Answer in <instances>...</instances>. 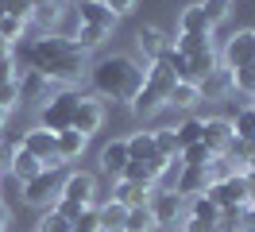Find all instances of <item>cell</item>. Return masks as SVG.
Wrapping results in <instances>:
<instances>
[{
  "mask_svg": "<svg viewBox=\"0 0 255 232\" xmlns=\"http://www.w3.org/2000/svg\"><path fill=\"white\" fill-rule=\"evenodd\" d=\"M221 66V54H217V46L213 50H201V54H193V58H186V77L182 81H190V85H201L213 70Z\"/></svg>",
  "mask_w": 255,
  "mask_h": 232,
  "instance_id": "cell-17",
  "label": "cell"
},
{
  "mask_svg": "<svg viewBox=\"0 0 255 232\" xmlns=\"http://www.w3.org/2000/svg\"><path fill=\"white\" fill-rule=\"evenodd\" d=\"M186 167H209V159H213V151H209L205 143H190V147H182V155H178Z\"/></svg>",
  "mask_w": 255,
  "mask_h": 232,
  "instance_id": "cell-35",
  "label": "cell"
},
{
  "mask_svg": "<svg viewBox=\"0 0 255 232\" xmlns=\"http://www.w3.org/2000/svg\"><path fill=\"white\" fill-rule=\"evenodd\" d=\"M217 213H221V209H217V205H213L205 194L186 198V217H197V221H209V225H213V221H217Z\"/></svg>",
  "mask_w": 255,
  "mask_h": 232,
  "instance_id": "cell-29",
  "label": "cell"
},
{
  "mask_svg": "<svg viewBox=\"0 0 255 232\" xmlns=\"http://www.w3.org/2000/svg\"><path fill=\"white\" fill-rule=\"evenodd\" d=\"M112 201H120L124 209H135V205H147L151 201V186H135V182H120L112 186Z\"/></svg>",
  "mask_w": 255,
  "mask_h": 232,
  "instance_id": "cell-20",
  "label": "cell"
},
{
  "mask_svg": "<svg viewBox=\"0 0 255 232\" xmlns=\"http://www.w3.org/2000/svg\"><path fill=\"white\" fill-rule=\"evenodd\" d=\"M70 232H101V221H97V205L81 209V217L70 225Z\"/></svg>",
  "mask_w": 255,
  "mask_h": 232,
  "instance_id": "cell-37",
  "label": "cell"
},
{
  "mask_svg": "<svg viewBox=\"0 0 255 232\" xmlns=\"http://www.w3.org/2000/svg\"><path fill=\"white\" fill-rule=\"evenodd\" d=\"M0 15H4V0H0Z\"/></svg>",
  "mask_w": 255,
  "mask_h": 232,
  "instance_id": "cell-47",
  "label": "cell"
},
{
  "mask_svg": "<svg viewBox=\"0 0 255 232\" xmlns=\"http://www.w3.org/2000/svg\"><path fill=\"white\" fill-rule=\"evenodd\" d=\"M101 4H105L116 19H120V15H128V12H135V0H101Z\"/></svg>",
  "mask_w": 255,
  "mask_h": 232,
  "instance_id": "cell-41",
  "label": "cell"
},
{
  "mask_svg": "<svg viewBox=\"0 0 255 232\" xmlns=\"http://www.w3.org/2000/svg\"><path fill=\"white\" fill-rule=\"evenodd\" d=\"M232 136H236L240 143H255V105H252V101L236 112V120H232Z\"/></svg>",
  "mask_w": 255,
  "mask_h": 232,
  "instance_id": "cell-27",
  "label": "cell"
},
{
  "mask_svg": "<svg viewBox=\"0 0 255 232\" xmlns=\"http://www.w3.org/2000/svg\"><path fill=\"white\" fill-rule=\"evenodd\" d=\"M0 105L8 108V112L16 105H23V97H19V77L16 81H0Z\"/></svg>",
  "mask_w": 255,
  "mask_h": 232,
  "instance_id": "cell-38",
  "label": "cell"
},
{
  "mask_svg": "<svg viewBox=\"0 0 255 232\" xmlns=\"http://www.w3.org/2000/svg\"><path fill=\"white\" fill-rule=\"evenodd\" d=\"M8 221H12V209H8L4 201H0V225H8Z\"/></svg>",
  "mask_w": 255,
  "mask_h": 232,
  "instance_id": "cell-44",
  "label": "cell"
},
{
  "mask_svg": "<svg viewBox=\"0 0 255 232\" xmlns=\"http://www.w3.org/2000/svg\"><path fill=\"white\" fill-rule=\"evenodd\" d=\"M19 147H23L27 155H35L39 163H47V159L58 155V139H54V132H47V128H39V124H35L31 132H23Z\"/></svg>",
  "mask_w": 255,
  "mask_h": 232,
  "instance_id": "cell-14",
  "label": "cell"
},
{
  "mask_svg": "<svg viewBox=\"0 0 255 232\" xmlns=\"http://www.w3.org/2000/svg\"><path fill=\"white\" fill-rule=\"evenodd\" d=\"M252 58H255L252 31H236V35H232V39L221 46V66H224V70H244Z\"/></svg>",
  "mask_w": 255,
  "mask_h": 232,
  "instance_id": "cell-13",
  "label": "cell"
},
{
  "mask_svg": "<svg viewBox=\"0 0 255 232\" xmlns=\"http://www.w3.org/2000/svg\"><path fill=\"white\" fill-rule=\"evenodd\" d=\"M197 89H201V101H224V97L232 93V70L217 66V70H213V74H209Z\"/></svg>",
  "mask_w": 255,
  "mask_h": 232,
  "instance_id": "cell-18",
  "label": "cell"
},
{
  "mask_svg": "<svg viewBox=\"0 0 255 232\" xmlns=\"http://www.w3.org/2000/svg\"><path fill=\"white\" fill-rule=\"evenodd\" d=\"M178 85L174 70L166 66V62H151L143 74V89L135 93V101H131V112L135 116H155V112H162L166 108V97H170V89Z\"/></svg>",
  "mask_w": 255,
  "mask_h": 232,
  "instance_id": "cell-3",
  "label": "cell"
},
{
  "mask_svg": "<svg viewBox=\"0 0 255 232\" xmlns=\"http://www.w3.org/2000/svg\"><path fill=\"white\" fill-rule=\"evenodd\" d=\"M209 170L205 167H186V163H182V178H178V194H182V198H197V194H205L209 190Z\"/></svg>",
  "mask_w": 255,
  "mask_h": 232,
  "instance_id": "cell-19",
  "label": "cell"
},
{
  "mask_svg": "<svg viewBox=\"0 0 255 232\" xmlns=\"http://www.w3.org/2000/svg\"><path fill=\"white\" fill-rule=\"evenodd\" d=\"M182 58H193V54H201V50H213V35H186V31H178V39H170Z\"/></svg>",
  "mask_w": 255,
  "mask_h": 232,
  "instance_id": "cell-25",
  "label": "cell"
},
{
  "mask_svg": "<svg viewBox=\"0 0 255 232\" xmlns=\"http://www.w3.org/2000/svg\"><path fill=\"white\" fill-rule=\"evenodd\" d=\"M124 143H128V155H131V163H147V167L155 170V174H162V170H166V163H170V159H162V155L155 151V132H151V128H139V132H131Z\"/></svg>",
  "mask_w": 255,
  "mask_h": 232,
  "instance_id": "cell-6",
  "label": "cell"
},
{
  "mask_svg": "<svg viewBox=\"0 0 255 232\" xmlns=\"http://www.w3.org/2000/svg\"><path fill=\"white\" fill-rule=\"evenodd\" d=\"M151 132H155V151L162 159H178L182 155V147H178V139H174V128H151Z\"/></svg>",
  "mask_w": 255,
  "mask_h": 232,
  "instance_id": "cell-33",
  "label": "cell"
},
{
  "mask_svg": "<svg viewBox=\"0 0 255 232\" xmlns=\"http://www.w3.org/2000/svg\"><path fill=\"white\" fill-rule=\"evenodd\" d=\"M58 198L78 201V205H97V178L89 174V170H70V174L62 178Z\"/></svg>",
  "mask_w": 255,
  "mask_h": 232,
  "instance_id": "cell-10",
  "label": "cell"
},
{
  "mask_svg": "<svg viewBox=\"0 0 255 232\" xmlns=\"http://www.w3.org/2000/svg\"><path fill=\"white\" fill-rule=\"evenodd\" d=\"M128 163H131V155H128V143H124V139H112V143H105V147H101V170L109 174L112 182L124 174Z\"/></svg>",
  "mask_w": 255,
  "mask_h": 232,
  "instance_id": "cell-16",
  "label": "cell"
},
{
  "mask_svg": "<svg viewBox=\"0 0 255 232\" xmlns=\"http://www.w3.org/2000/svg\"><path fill=\"white\" fill-rule=\"evenodd\" d=\"M19 74H23V70H19V58H16V46L0 43V81H16Z\"/></svg>",
  "mask_w": 255,
  "mask_h": 232,
  "instance_id": "cell-34",
  "label": "cell"
},
{
  "mask_svg": "<svg viewBox=\"0 0 255 232\" xmlns=\"http://www.w3.org/2000/svg\"><path fill=\"white\" fill-rule=\"evenodd\" d=\"M197 105H201V89L190 85V81H178L166 97V108H174V112H193Z\"/></svg>",
  "mask_w": 255,
  "mask_h": 232,
  "instance_id": "cell-22",
  "label": "cell"
},
{
  "mask_svg": "<svg viewBox=\"0 0 255 232\" xmlns=\"http://www.w3.org/2000/svg\"><path fill=\"white\" fill-rule=\"evenodd\" d=\"M23 35H27V23H23V19H16V15H0V43L19 46Z\"/></svg>",
  "mask_w": 255,
  "mask_h": 232,
  "instance_id": "cell-30",
  "label": "cell"
},
{
  "mask_svg": "<svg viewBox=\"0 0 255 232\" xmlns=\"http://www.w3.org/2000/svg\"><path fill=\"white\" fill-rule=\"evenodd\" d=\"M178 147H190V143H201V116H186V120L174 128Z\"/></svg>",
  "mask_w": 255,
  "mask_h": 232,
  "instance_id": "cell-32",
  "label": "cell"
},
{
  "mask_svg": "<svg viewBox=\"0 0 255 232\" xmlns=\"http://www.w3.org/2000/svg\"><path fill=\"white\" fill-rule=\"evenodd\" d=\"M143 74L147 66L131 58V54H105L89 66V85L97 97H109V101H135V93L143 89Z\"/></svg>",
  "mask_w": 255,
  "mask_h": 232,
  "instance_id": "cell-2",
  "label": "cell"
},
{
  "mask_svg": "<svg viewBox=\"0 0 255 232\" xmlns=\"http://www.w3.org/2000/svg\"><path fill=\"white\" fill-rule=\"evenodd\" d=\"M197 4H201V15H205L209 27L224 23V19H228V12H232V0H197Z\"/></svg>",
  "mask_w": 255,
  "mask_h": 232,
  "instance_id": "cell-31",
  "label": "cell"
},
{
  "mask_svg": "<svg viewBox=\"0 0 255 232\" xmlns=\"http://www.w3.org/2000/svg\"><path fill=\"white\" fill-rule=\"evenodd\" d=\"M124 232H155V217L147 205H135V209H128L124 217Z\"/></svg>",
  "mask_w": 255,
  "mask_h": 232,
  "instance_id": "cell-28",
  "label": "cell"
},
{
  "mask_svg": "<svg viewBox=\"0 0 255 232\" xmlns=\"http://www.w3.org/2000/svg\"><path fill=\"white\" fill-rule=\"evenodd\" d=\"M0 232H4V225H0Z\"/></svg>",
  "mask_w": 255,
  "mask_h": 232,
  "instance_id": "cell-50",
  "label": "cell"
},
{
  "mask_svg": "<svg viewBox=\"0 0 255 232\" xmlns=\"http://www.w3.org/2000/svg\"><path fill=\"white\" fill-rule=\"evenodd\" d=\"M124 217L128 209L120 201H105V205H97V221H101V232H124Z\"/></svg>",
  "mask_w": 255,
  "mask_h": 232,
  "instance_id": "cell-24",
  "label": "cell"
},
{
  "mask_svg": "<svg viewBox=\"0 0 255 232\" xmlns=\"http://www.w3.org/2000/svg\"><path fill=\"white\" fill-rule=\"evenodd\" d=\"M205 198L217 205V209H232V205H252V190L244 178H224V182H213L205 190Z\"/></svg>",
  "mask_w": 255,
  "mask_h": 232,
  "instance_id": "cell-8",
  "label": "cell"
},
{
  "mask_svg": "<svg viewBox=\"0 0 255 232\" xmlns=\"http://www.w3.org/2000/svg\"><path fill=\"white\" fill-rule=\"evenodd\" d=\"M135 50H139L143 62L151 66V62H159L162 54L170 50V39H166L159 27H139V31H135Z\"/></svg>",
  "mask_w": 255,
  "mask_h": 232,
  "instance_id": "cell-15",
  "label": "cell"
},
{
  "mask_svg": "<svg viewBox=\"0 0 255 232\" xmlns=\"http://www.w3.org/2000/svg\"><path fill=\"white\" fill-rule=\"evenodd\" d=\"M4 15H16V19H23V23H31L35 8L27 4V0H4Z\"/></svg>",
  "mask_w": 255,
  "mask_h": 232,
  "instance_id": "cell-39",
  "label": "cell"
},
{
  "mask_svg": "<svg viewBox=\"0 0 255 232\" xmlns=\"http://www.w3.org/2000/svg\"><path fill=\"white\" fill-rule=\"evenodd\" d=\"M4 124H8V108L0 105V132H4Z\"/></svg>",
  "mask_w": 255,
  "mask_h": 232,
  "instance_id": "cell-46",
  "label": "cell"
},
{
  "mask_svg": "<svg viewBox=\"0 0 255 232\" xmlns=\"http://www.w3.org/2000/svg\"><path fill=\"white\" fill-rule=\"evenodd\" d=\"M182 232H217V229H213L209 221H197V217H186V221H182Z\"/></svg>",
  "mask_w": 255,
  "mask_h": 232,
  "instance_id": "cell-42",
  "label": "cell"
},
{
  "mask_svg": "<svg viewBox=\"0 0 255 232\" xmlns=\"http://www.w3.org/2000/svg\"><path fill=\"white\" fill-rule=\"evenodd\" d=\"M147 209L155 217V229H170L178 221H186V198L178 194V190H151V201H147Z\"/></svg>",
  "mask_w": 255,
  "mask_h": 232,
  "instance_id": "cell-5",
  "label": "cell"
},
{
  "mask_svg": "<svg viewBox=\"0 0 255 232\" xmlns=\"http://www.w3.org/2000/svg\"><path fill=\"white\" fill-rule=\"evenodd\" d=\"M8 170H12V178L23 186V182H31L35 174L43 170V163H39L35 155H27L23 147H16V151H12V159H8Z\"/></svg>",
  "mask_w": 255,
  "mask_h": 232,
  "instance_id": "cell-21",
  "label": "cell"
},
{
  "mask_svg": "<svg viewBox=\"0 0 255 232\" xmlns=\"http://www.w3.org/2000/svg\"><path fill=\"white\" fill-rule=\"evenodd\" d=\"M50 209H54V213H58V217H66V221L74 225V221H78V217H81V209H89V205H78V201H66V198H58V201H54V205H50Z\"/></svg>",
  "mask_w": 255,
  "mask_h": 232,
  "instance_id": "cell-40",
  "label": "cell"
},
{
  "mask_svg": "<svg viewBox=\"0 0 255 232\" xmlns=\"http://www.w3.org/2000/svg\"><path fill=\"white\" fill-rule=\"evenodd\" d=\"M27 4H31L35 12H39V8H47V4H54V0H27Z\"/></svg>",
  "mask_w": 255,
  "mask_h": 232,
  "instance_id": "cell-45",
  "label": "cell"
},
{
  "mask_svg": "<svg viewBox=\"0 0 255 232\" xmlns=\"http://www.w3.org/2000/svg\"><path fill=\"white\" fill-rule=\"evenodd\" d=\"M39 232H70V221L58 217L54 209H43V217H39Z\"/></svg>",
  "mask_w": 255,
  "mask_h": 232,
  "instance_id": "cell-36",
  "label": "cell"
},
{
  "mask_svg": "<svg viewBox=\"0 0 255 232\" xmlns=\"http://www.w3.org/2000/svg\"><path fill=\"white\" fill-rule=\"evenodd\" d=\"M105 101L101 97H78V108H74V132H81V136L89 139L93 132H101L105 128Z\"/></svg>",
  "mask_w": 255,
  "mask_h": 232,
  "instance_id": "cell-9",
  "label": "cell"
},
{
  "mask_svg": "<svg viewBox=\"0 0 255 232\" xmlns=\"http://www.w3.org/2000/svg\"><path fill=\"white\" fill-rule=\"evenodd\" d=\"M74 4H85V0H74Z\"/></svg>",
  "mask_w": 255,
  "mask_h": 232,
  "instance_id": "cell-48",
  "label": "cell"
},
{
  "mask_svg": "<svg viewBox=\"0 0 255 232\" xmlns=\"http://www.w3.org/2000/svg\"><path fill=\"white\" fill-rule=\"evenodd\" d=\"M74 15H78V27H93V31H101V35H112L116 31V15L101 4V0H85V4H74Z\"/></svg>",
  "mask_w": 255,
  "mask_h": 232,
  "instance_id": "cell-12",
  "label": "cell"
},
{
  "mask_svg": "<svg viewBox=\"0 0 255 232\" xmlns=\"http://www.w3.org/2000/svg\"><path fill=\"white\" fill-rule=\"evenodd\" d=\"M252 43H255V31H252Z\"/></svg>",
  "mask_w": 255,
  "mask_h": 232,
  "instance_id": "cell-49",
  "label": "cell"
},
{
  "mask_svg": "<svg viewBox=\"0 0 255 232\" xmlns=\"http://www.w3.org/2000/svg\"><path fill=\"white\" fill-rule=\"evenodd\" d=\"M78 97L81 93L74 89H58L50 101H43L39 105V128H47V132H70L74 128V108H78Z\"/></svg>",
  "mask_w": 255,
  "mask_h": 232,
  "instance_id": "cell-4",
  "label": "cell"
},
{
  "mask_svg": "<svg viewBox=\"0 0 255 232\" xmlns=\"http://www.w3.org/2000/svg\"><path fill=\"white\" fill-rule=\"evenodd\" d=\"M16 58H23L27 70L43 74L50 85H58V89H70V85H78L81 77L89 74V62H85V54L74 46V39H70V35H54V31L16 46Z\"/></svg>",
  "mask_w": 255,
  "mask_h": 232,
  "instance_id": "cell-1",
  "label": "cell"
},
{
  "mask_svg": "<svg viewBox=\"0 0 255 232\" xmlns=\"http://www.w3.org/2000/svg\"><path fill=\"white\" fill-rule=\"evenodd\" d=\"M58 190H62L58 174H54V170H39L31 182H23V201L35 205V209H50V205L58 201Z\"/></svg>",
  "mask_w": 255,
  "mask_h": 232,
  "instance_id": "cell-7",
  "label": "cell"
},
{
  "mask_svg": "<svg viewBox=\"0 0 255 232\" xmlns=\"http://www.w3.org/2000/svg\"><path fill=\"white\" fill-rule=\"evenodd\" d=\"M178 31H186V35H213V27H209L205 15H201V4H186V8H182Z\"/></svg>",
  "mask_w": 255,
  "mask_h": 232,
  "instance_id": "cell-26",
  "label": "cell"
},
{
  "mask_svg": "<svg viewBox=\"0 0 255 232\" xmlns=\"http://www.w3.org/2000/svg\"><path fill=\"white\" fill-rule=\"evenodd\" d=\"M232 120L228 116H201V143H205L213 155H228L232 147Z\"/></svg>",
  "mask_w": 255,
  "mask_h": 232,
  "instance_id": "cell-11",
  "label": "cell"
},
{
  "mask_svg": "<svg viewBox=\"0 0 255 232\" xmlns=\"http://www.w3.org/2000/svg\"><path fill=\"white\" fill-rule=\"evenodd\" d=\"M252 105H255V97H252Z\"/></svg>",
  "mask_w": 255,
  "mask_h": 232,
  "instance_id": "cell-51",
  "label": "cell"
},
{
  "mask_svg": "<svg viewBox=\"0 0 255 232\" xmlns=\"http://www.w3.org/2000/svg\"><path fill=\"white\" fill-rule=\"evenodd\" d=\"M244 232H255V205H244Z\"/></svg>",
  "mask_w": 255,
  "mask_h": 232,
  "instance_id": "cell-43",
  "label": "cell"
},
{
  "mask_svg": "<svg viewBox=\"0 0 255 232\" xmlns=\"http://www.w3.org/2000/svg\"><path fill=\"white\" fill-rule=\"evenodd\" d=\"M58 159H62L66 167H70V163H74V159H81V155H85V143H89V139L81 136V132H74V128H70V132H58Z\"/></svg>",
  "mask_w": 255,
  "mask_h": 232,
  "instance_id": "cell-23",
  "label": "cell"
}]
</instances>
